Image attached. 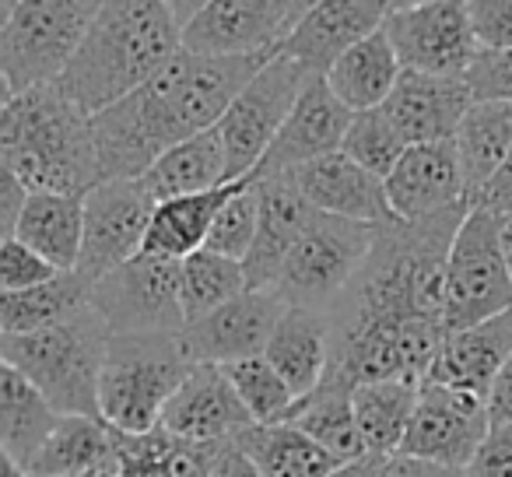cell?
I'll list each match as a JSON object with an SVG mask.
<instances>
[{
  "label": "cell",
  "instance_id": "cell-16",
  "mask_svg": "<svg viewBox=\"0 0 512 477\" xmlns=\"http://www.w3.org/2000/svg\"><path fill=\"white\" fill-rule=\"evenodd\" d=\"M288 302L278 292H242L218 313L186 323L179 344L190 365H232L260 358L278 330Z\"/></svg>",
  "mask_w": 512,
  "mask_h": 477
},
{
  "label": "cell",
  "instance_id": "cell-9",
  "mask_svg": "<svg viewBox=\"0 0 512 477\" xmlns=\"http://www.w3.org/2000/svg\"><path fill=\"white\" fill-rule=\"evenodd\" d=\"M376 235L379 225H358V221L316 214L306 235L288 253L271 292H278L288 306L330 313L365 267L372 246H376Z\"/></svg>",
  "mask_w": 512,
  "mask_h": 477
},
{
  "label": "cell",
  "instance_id": "cell-15",
  "mask_svg": "<svg viewBox=\"0 0 512 477\" xmlns=\"http://www.w3.org/2000/svg\"><path fill=\"white\" fill-rule=\"evenodd\" d=\"M491 435L488 400L453 386L421 383L418 411L397 456L467 470Z\"/></svg>",
  "mask_w": 512,
  "mask_h": 477
},
{
  "label": "cell",
  "instance_id": "cell-12",
  "mask_svg": "<svg viewBox=\"0 0 512 477\" xmlns=\"http://www.w3.org/2000/svg\"><path fill=\"white\" fill-rule=\"evenodd\" d=\"M176 260L134 257L92 285L88 306L113 337H172L183 334V292Z\"/></svg>",
  "mask_w": 512,
  "mask_h": 477
},
{
  "label": "cell",
  "instance_id": "cell-37",
  "mask_svg": "<svg viewBox=\"0 0 512 477\" xmlns=\"http://www.w3.org/2000/svg\"><path fill=\"white\" fill-rule=\"evenodd\" d=\"M92 285L81 274H60L53 285L32 288V292L0 295V334L22 337L36 330L57 327L88 306Z\"/></svg>",
  "mask_w": 512,
  "mask_h": 477
},
{
  "label": "cell",
  "instance_id": "cell-26",
  "mask_svg": "<svg viewBox=\"0 0 512 477\" xmlns=\"http://www.w3.org/2000/svg\"><path fill=\"white\" fill-rule=\"evenodd\" d=\"M144 190L151 193L155 204L179 197H197V193H211L228 186V151L221 141L218 127L207 134L193 137V141L176 144L172 151H165L155 165L141 176Z\"/></svg>",
  "mask_w": 512,
  "mask_h": 477
},
{
  "label": "cell",
  "instance_id": "cell-27",
  "mask_svg": "<svg viewBox=\"0 0 512 477\" xmlns=\"http://www.w3.org/2000/svg\"><path fill=\"white\" fill-rule=\"evenodd\" d=\"M15 239L50 260L57 271L74 274L81 264V243H85V197L32 193L15 228Z\"/></svg>",
  "mask_w": 512,
  "mask_h": 477
},
{
  "label": "cell",
  "instance_id": "cell-14",
  "mask_svg": "<svg viewBox=\"0 0 512 477\" xmlns=\"http://www.w3.org/2000/svg\"><path fill=\"white\" fill-rule=\"evenodd\" d=\"M155 200L141 179H106L85 193V243L74 274L95 285L116 267L141 257Z\"/></svg>",
  "mask_w": 512,
  "mask_h": 477
},
{
  "label": "cell",
  "instance_id": "cell-17",
  "mask_svg": "<svg viewBox=\"0 0 512 477\" xmlns=\"http://www.w3.org/2000/svg\"><path fill=\"white\" fill-rule=\"evenodd\" d=\"M351 120H355V113L330 92L327 78H313L306 92H302V99L295 102L281 134L274 137L271 151H267L264 162L256 165V172L249 179L285 176V172L302 169V165L316 162V158L337 155L344 148Z\"/></svg>",
  "mask_w": 512,
  "mask_h": 477
},
{
  "label": "cell",
  "instance_id": "cell-20",
  "mask_svg": "<svg viewBox=\"0 0 512 477\" xmlns=\"http://www.w3.org/2000/svg\"><path fill=\"white\" fill-rule=\"evenodd\" d=\"M253 425L221 365H193L162 414V432L193 446H221Z\"/></svg>",
  "mask_w": 512,
  "mask_h": 477
},
{
  "label": "cell",
  "instance_id": "cell-2",
  "mask_svg": "<svg viewBox=\"0 0 512 477\" xmlns=\"http://www.w3.org/2000/svg\"><path fill=\"white\" fill-rule=\"evenodd\" d=\"M467 211L470 204H456L432 218L379 225L365 267L327 313L334 341L397 337L418 320H442L446 260Z\"/></svg>",
  "mask_w": 512,
  "mask_h": 477
},
{
  "label": "cell",
  "instance_id": "cell-34",
  "mask_svg": "<svg viewBox=\"0 0 512 477\" xmlns=\"http://www.w3.org/2000/svg\"><path fill=\"white\" fill-rule=\"evenodd\" d=\"M116 449V428L102 418L64 414L53 435L43 442L36 460L29 463V477H88L99 474Z\"/></svg>",
  "mask_w": 512,
  "mask_h": 477
},
{
  "label": "cell",
  "instance_id": "cell-47",
  "mask_svg": "<svg viewBox=\"0 0 512 477\" xmlns=\"http://www.w3.org/2000/svg\"><path fill=\"white\" fill-rule=\"evenodd\" d=\"M470 207H488L502 218H512V155L505 158V165L491 176V183L477 193Z\"/></svg>",
  "mask_w": 512,
  "mask_h": 477
},
{
  "label": "cell",
  "instance_id": "cell-40",
  "mask_svg": "<svg viewBox=\"0 0 512 477\" xmlns=\"http://www.w3.org/2000/svg\"><path fill=\"white\" fill-rule=\"evenodd\" d=\"M341 151L351 162L362 165L365 172H372V176H379L386 183V176L397 169L400 155L407 151V141L393 127L386 109H369V113H355Z\"/></svg>",
  "mask_w": 512,
  "mask_h": 477
},
{
  "label": "cell",
  "instance_id": "cell-36",
  "mask_svg": "<svg viewBox=\"0 0 512 477\" xmlns=\"http://www.w3.org/2000/svg\"><path fill=\"white\" fill-rule=\"evenodd\" d=\"M453 141L467 179V204H474L477 193L512 155V102H474Z\"/></svg>",
  "mask_w": 512,
  "mask_h": 477
},
{
  "label": "cell",
  "instance_id": "cell-51",
  "mask_svg": "<svg viewBox=\"0 0 512 477\" xmlns=\"http://www.w3.org/2000/svg\"><path fill=\"white\" fill-rule=\"evenodd\" d=\"M383 463L379 456H362V460H351V463H341L330 477H379L383 474Z\"/></svg>",
  "mask_w": 512,
  "mask_h": 477
},
{
  "label": "cell",
  "instance_id": "cell-49",
  "mask_svg": "<svg viewBox=\"0 0 512 477\" xmlns=\"http://www.w3.org/2000/svg\"><path fill=\"white\" fill-rule=\"evenodd\" d=\"M379 477H467L463 470H449L439 463H425V460H411V456H390L383 463V474Z\"/></svg>",
  "mask_w": 512,
  "mask_h": 477
},
{
  "label": "cell",
  "instance_id": "cell-48",
  "mask_svg": "<svg viewBox=\"0 0 512 477\" xmlns=\"http://www.w3.org/2000/svg\"><path fill=\"white\" fill-rule=\"evenodd\" d=\"M211 477H264V470L256 467V463L249 460V456L242 453L232 439H228V442H221L218 453H214Z\"/></svg>",
  "mask_w": 512,
  "mask_h": 477
},
{
  "label": "cell",
  "instance_id": "cell-22",
  "mask_svg": "<svg viewBox=\"0 0 512 477\" xmlns=\"http://www.w3.org/2000/svg\"><path fill=\"white\" fill-rule=\"evenodd\" d=\"M383 109L411 148V144L453 141L463 116L474 109V95L463 78L404 71Z\"/></svg>",
  "mask_w": 512,
  "mask_h": 477
},
{
  "label": "cell",
  "instance_id": "cell-33",
  "mask_svg": "<svg viewBox=\"0 0 512 477\" xmlns=\"http://www.w3.org/2000/svg\"><path fill=\"white\" fill-rule=\"evenodd\" d=\"M351 393L355 390H351L348 383L327 376L320 390L295 400V407L288 411L285 421H292L295 428H302V432H306L316 446L327 449L337 463L362 460V456H369V453H365L362 432H358Z\"/></svg>",
  "mask_w": 512,
  "mask_h": 477
},
{
  "label": "cell",
  "instance_id": "cell-50",
  "mask_svg": "<svg viewBox=\"0 0 512 477\" xmlns=\"http://www.w3.org/2000/svg\"><path fill=\"white\" fill-rule=\"evenodd\" d=\"M484 400H488L491 428L512 425V358H509V365L502 369V376L495 379V386H491V393Z\"/></svg>",
  "mask_w": 512,
  "mask_h": 477
},
{
  "label": "cell",
  "instance_id": "cell-45",
  "mask_svg": "<svg viewBox=\"0 0 512 477\" xmlns=\"http://www.w3.org/2000/svg\"><path fill=\"white\" fill-rule=\"evenodd\" d=\"M467 477H512V425L491 428L488 442L481 446V453L474 456L467 470Z\"/></svg>",
  "mask_w": 512,
  "mask_h": 477
},
{
  "label": "cell",
  "instance_id": "cell-35",
  "mask_svg": "<svg viewBox=\"0 0 512 477\" xmlns=\"http://www.w3.org/2000/svg\"><path fill=\"white\" fill-rule=\"evenodd\" d=\"M235 446L264 470V477H330L341 463L316 446L302 428L292 421H274V425H249L235 435Z\"/></svg>",
  "mask_w": 512,
  "mask_h": 477
},
{
  "label": "cell",
  "instance_id": "cell-6",
  "mask_svg": "<svg viewBox=\"0 0 512 477\" xmlns=\"http://www.w3.org/2000/svg\"><path fill=\"white\" fill-rule=\"evenodd\" d=\"M102 4L18 0L0 4V85L4 99L60 85Z\"/></svg>",
  "mask_w": 512,
  "mask_h": 477
},
{
  "label": "cell",
  "instance_id": "cell-46",
  "mask_svg": "<svg viewBox=\"0 0 512 477\" xmlns=\"http://www.w3.org/2000/svg\"><path fill=\"white\" fill-rule=\"evenodd\" d=\"M32 190L18 176H11L8 169H0V228H4V239H15V228L25 214Z\"/></svg>",
  "mask_w": 512,
  "mask_h": 477
},
{
  "label": "cell",
  "instance_id": "cell-10",
  "mask_svg": "<svg viewBox=\"0 0 512 477\" xmlns=\"http://www.w3.org/2000/svg\"><path fill=\"white\" fill-rule=\"evenodd\" d=\"M183 22V50L193 57L239 60L278 57L309 4L295 0H214V4H176Z\"/></svg>",
  "mask_w": 512,
  "mask_h": 477
},
{
  "label": "cell",
  "instance_id": "cell-31",
  "mask_svg": "<svg viewBox=\"0 0 512 477\" xmlns=\"http://www.w3.org/2000/svg\"><path fill=\"white\" fill-rule=\"evenodd\" d=\"M400 74L404 67H400L397 50H393L386 29H379L330 67L327 85L351 113H369V109L386 106Z\"/></svg>",
  "mask_w": 512,
  "mask_h": 477
},
{
  "label": "cell",
  "instance_id": "cell-43",
  "mask_svg": "<svg viewBox=\"0 0 512 477\" xmlns=\"http://www.w3.org/2000/svg\"><path fill=\"white\" fill-rule=\"evenodd\" d=\"M463 81L474 102H512V50H481Z\"/></svg>",
  "mask_w": 512,
  "mask_h": 477
},
{
  "label": "cell",
  "instance_id": "cell-24",
  "mask_svg": "<svg viewBox=\"0 0 512 477\" xmlns=\"http://www.w3.org/2000/svg\"><path fill=\"white\" fill-rule=\"evenodd\" d=\"M512 358V309L495 320H484L477 327L456 330L446 337L439 358L425 383L453 386V390L488 397L495 379Z\"/></svg>",
  "mask_w": 512,
  "mask_h": 477
},
{
  "label": "cell",
  "instance_id": "cell-19",
  "mask_svg": "<svg viewBox=\"0 0 512 477\" xmlns=\"http://www.w3.org/2000/svg\"><path fill=\"white\" fill-rule=\"evenodd\" d=\"M386 200L397 221H421L467 204V179L456 141L411 144L397 169L386 176Z\"/></svg>",
  "mask_w": 512,
  "mask_h": 477
},
{
  "label": "cell",
  "instance_id": "cell-7",
  "mask_svg": "<svg viewBox=\"0 0 512 477\" xmlns=\"http://www.w3.org/2000/svg\"><path fill=\"white\" fill-rule=\"evenodd\" d=\"M193 365L186 362L179 334L172 337H113L99 383V411L123 435H148Z\"/></svg>",
  "mask_w": 512,
  "mask_h": 477
},
{
  "label": "cell",
  "instance_id": "cell-21",
  "mask_svg": "<svg viewBox=\"0 0 512 477\" xmlns=\"http://www.w3.org/2000/svg\"><path fill=\"white\" fill-rule=\"evenodd\" d=\"M253 183L256 197H260V232H256V246L242 264V271H246L249 292H271L288 253L295 250V243L306 235V228L313 225L320 211L302 197L292 172L253 179Z\"/></svg>",
  "mask_w": 512,
  "mask_h": 477
},
{
  "label": "cell",
  "instance_id": "cell-1",
  "mask_svg": "<svg viewBox=\"0 0 512 477\" xmlns=\"http://www.w3.org/2000/svg\"><path fill=\"white\" fill-rule=\"evenodd\" d=\"M271 60L274 57L214 60L183 50L144 88L92 116L102 183L141 179L165 151L214 130L246 81Z\"/></svg>",
  "mask_w": 512,
  "mask_h": 477
},
{
  "label": "cell",
  "instance_id": "cell-11",
  "mask_svg": "<svg viewBox=\"0 0 512 477\" xmlns=\"http://www.w3.org/2000/svg\"><path fill=\"white\" fill-rule=\"evenodd\" d=\"M313 78L316 74H309L295 60L274 57L235 95L228 113L218 123V134L228 151V179L232 183L249 179L256 172V165L264 162L274 137L281 134L295 102L302 99V92H306Z\"/></svg>",
  "mask_w": 512,
  "mask_h": 477
},
{
  "label": "cell",
  "instance_id": "cell-5",
  "mask_svg": "<svg viewBox=\"0 0 512 477\" xmlns=\"http://www.w3.org/2000/svg\"><path fill=\"white\" fill-rule=\"evenodd\" d=\"M113 334L92 306L36 334H0V362L18 369L60 414L102 418L99 383Z\"/></svg>",
  "mask_w": 512,
  "mask_h": 477
},
{
  "label": "cell",
  "instance_id": "cell-25",
  "mask_svg": "<svg viewBox=\"0 0 512 477\" xmlns=\"http://www.w3.org/2000/svg\"><path fill=\"white\" fill-rule=\"evenodd\" d=\"M264 358L292 386L295 400L316 393L323 386V379H327L330 362H334L330 316L316 313V309L288 306V313L281 316L278 330H274L271 344H267Z\"/></svg>",
  "mask_w": 512,
  "mask_h": 477
},
{
  "label": "cell",
  "instance_id": "cell-3",
  "mask_svg": "<svg viewBox=\"0 0 512 477\" xmlns=\"http://www.w3.org/2000/svg\"><path fill=\"white\" fill-rule=\"evenodd\" d=\"M179 53H183V22L176 4H158V0L102 4L57 88L85 116H99L148 85Z\"/></svg>",
  "mask_w": 512,
  "mask_h": 477
},
{
  "label": "cell",
  "instance_id": "cell-28",
  "mask_svg": "<svg viewBox=\"0 0 512 477\" xmlns=\"http://www.w3.org/2000/svg\"><path fill=\"white\" fill-rule=\"evenodd\" d=\"M246 179L239 183H228L221 190L211 193H197V197H179V200H165L155 207L148 225V239H144V257H158V260H190L193 253H200L207 246V235L211 225L218 218V211L242 190Z\"/></svg>",
  "mask_w": 512,
  "mask_h": 477
},
{
  "label": "cell",
  "instance_id": "cell-30",
  "mask_svg": "<svg viewBox=\"0 0 512 477\" xmlns=\"http://www.w3.org/2000/svg\"><path fill=\"white\" fill-rule=\"evenodd\" d=\"M214 453L218 446H193L162 428L148 435L116 432L109 463L88 477H211Z\"/></svg>",
  "mask_w": 512,
  "mask_h": 477
},
{
  "label": "cell",
  "instance_id": "cell-32",
  "mask_svg": "<svg viewBox=\"0 0 512 477\" xmlns=\"http://www.w3.org/2000/svg\"><path fill=\"white\" fill-rule=\"evenodd\" d=\"M421 397V383L414 379H386V383H365L351 393L355 421L362 432L365 453L390 460L400 453L407 439V428L414 421Z\"/></svg>",
  "mask_w": 512,
  "mask_h": 477
},
{
  "label": "cell",
  "instance_id": "cell-38",
  "mask_svg": "<svg viewBox=\"0 0 512 477\" xmlns=\"http://www.w3.org/2000/svg\"><path fill=\"white\" fill-rule=\"evenodd\" d=\"M179 292H183L186 323H197L204 316L218 313L232 299H239L242 292H249V285L242 264L218 257L211 250H200L179 267Z\"/></svg>",
  "mask_w": 512,
  "mask_h": 477
},
{
  "label": "cell",
  "instance_id": "cell-13",
  "mask_svg": "<svg viewBox=\"0 0 512 477\" xmlns=\"http://www.w3.org/2000/svg\"><path fill=\"white\" fill-rule=\"evenodd\" d=\"M386 36L400 57V67L435 78H467L481 43L470 25V11L460 0H428V4H390Z\"/></svg>",
  "mask_w": 512,
  "mask_h": 477
},
{
  "label": "cell",
  "instance_id": "cell-39",
  "mask_svg": "<svg viewBox=\"0 0 512 477\" xmlns=\"http://www.w3.org/2000/svg\"><path fill=\"white\" fill-rule=\"evenodd\" d=\"M228 376V383L235 386L239 400L246 404L253 425H274V421H285L288 411L295 407V393L292 386L281 379V372L260 358H246V362H232L221 365Z\"/></svg>",
  "mask_w": 512,
  "mask_h": 477
},
{
  "label": "cell",
  "instance_id": "cell-4",
  "mask_svg": "<svg viewBox=\"0 0 512 477\" xmlns=\"http://www.w3.org/2000/svg\"><path fill=\"white\" fill-rule=\"evenodd\" d=\"M0 169L32 193L85 197L102 183L92 116H85L57 85L32 88L0 109Z\"/></svg>",
  "mask_w": 512,
  "mask_h": 477
},
{
  "label": "cell",
  "instance_id": "cell-52",
  "mask_svg": "<svg viewBox=\"0 0 512 477\" xmlns=\"http://www.w3.org/2000/svg\"><path fill=\"white\" fill-rule=\"evenodd\" d=\"M502 243H505V257H509V271H512V218H505V225H502Z\"/></svg>",
  "mask_w": 512,
  "mask_h": 477
},
{
  "label": "cell",
  "instance_id": "cell-8",
  "mask_svg": "<svg viewBox=\"0 0 512 477\" xmlns=\"http://www.w3.org/2000/svg\"><path fill=\"white\" fill-rule=\"evenodd\" d=\"M505 218L488 207H470L446 260V330L477 327L512 309V271L502 243Z\"/></svg>",
  "mask_w": 512,
  "mask_h": 477
},
{
  "label": "cell",
  "instance_id": "cell-29",
  "mask_svg": "<svg viewBox=\"0 0 512 477\" xmlns=\"http://www.w3.org/2000/svg\"><path fill=\"white\" fill-rule=\"evenodd\" d=\"M64 414L29 383L18 369L0 362V453L4 460L29 470L43 442Z\"/></svg>",
  "mask_w": 512,
  "mask_h": 477
},
{
  "label": "cell",
  "instance_id": "cell-44",
  "mask_svg": "<svg viewBox=\"0 0 512 477\" xmlns=\"http://www.w3.org/2000/svg\"><path fill=\"white\" fill-rule=\"evenodd\" d=\"M467 11L481 50H512V0H474Z\"/></svg>",
  "mask_w": 512,
  "mask_h": 477
},
{
  "label": "cell",
  "instance_id": "cell-42",
  "mask_svg": "<svg viewBox=\"0 0 512 477\" xmlns=\"http://www.w3.org/2000/svg\"><path fill=\"white\" fill-rule=\"evenodd\" d=\"M60 274L64 271H57L50 260L32 253L29 246L18 243V239H4V246H0V288H4V295L53 285Z\"/></svg>",
  "mask_w": 512,
  "mask_h": 477
},
{
  "label": "cell",
  "instance_id": "cell-41",
  "mask_svg": "<svg viewBox=\"0 0 512 477\" xmlns=\"http://www.w3.org/2000/svg\"><path fill=\"white\" fill-rule=\"evenodd\" d=\"M256 232H260V197H256L253 179H246L242 190L218 211L204 250L235 260V264H246V257L256 246Z\"/></svg>",
  "mask_w": 512,
  "mask_h": 477
},
{
  "label": "cell",
  "instance_id": "cell-23",
  "mask_svg": "<svg viewBox=\"0 0 512 477\" xmlns=\"http://www.w3.org/2000/svg\"><path fill=\"white\" fill-rule=\"evenodd\" d=\"M292 179L302 190V197L320 214L358 221V225H386V221H393L386 183L379 176H372V172H365L358 162H351L344 151L302 165V169L292 172Z\"/></svg>",
  "mask_w": 512,
  "mask_h": 477
},
{
  "label": "cell",
  "instance_id": "cell-18",
  "mask_svg": "<svg viewBox=\"0 0 512 477\" xmlns=\"http://www.w3.org/2000/svg\"><path fill=\"white\" fill-rule=\"evenodd\" d=\"M390 15V4L376 0H327V4H309L306 18L295 25V32L285 39L278 57L295 60L316 78H327L330 67L355 50L358 43L379 32Z\"/></svg>",
  "mask_w": 512,
  "mask_h": 477
}]
</instances>
